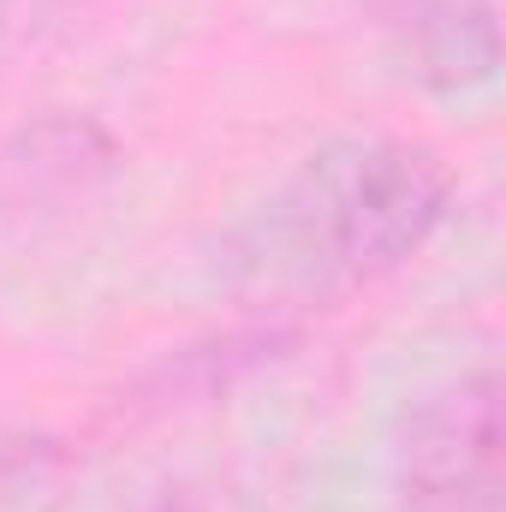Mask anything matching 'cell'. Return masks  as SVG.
I'll return each instance as SVG.
<instances>
[{
    "label": "cell",
    "mask_w": 506,
    "mask_h": 512,
    "mask_svg": "<svg viewBox=\"0 0 506 512\" xmlns=\"http://www.w3.org/2000/svg\"><path fill=\"white\" fill-rule=\"evenodd\" d=\"M459 185L405 137H334L227 227L215 274L256 310H310L399 274L447 227Z\"/></svg>",
    "instance_id": "obj_1"
},
{
    "label": "cell",
    "mask_w": 506,
    "mask_h": 512,
    "mask_svg": "<svg viewBox=\"0 0 506 512\" xmlns=\"http://www.w3.org/2000/svg\"><path fill=\"white\" fill-rule=\"evenodd\" d=\"M506 429L495 364L459 370L417 399L399 441V501L405 512H501L506 501Z\"/></svg>",
    "instance_id": "obj_2"
},
{
    "label": "cell",
    "mask_w": 506,
    "mask_h": 512,
    "mask_svg": "<svg viewBox=\"0 0 506 512\" xmlns=\"http://www.w3.org/2000/svg\"><path fill=\"white\" fill-rule=\"evenodd\" d=\"M387 54L429 96H477L501 78V0H370Z\"/></svg>",
    "instance_id": "obj_3"
}]
</instances>
